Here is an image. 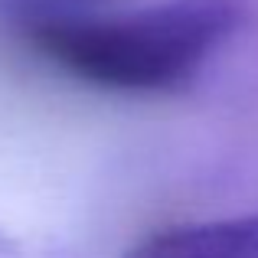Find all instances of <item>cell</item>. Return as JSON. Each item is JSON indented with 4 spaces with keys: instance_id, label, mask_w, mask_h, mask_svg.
<instances>
[{
    "instance_id": "cell-2",
    "label": "cell",
    "mask_w": 258,
    "mask_h": 258,
    "mask_svg": "<svg viewBox=\"0 0 258 258\" xmlns=\"http://www.w3.org/2000/svg\"><path fill=\"white\" fill-rule=\"evenodd\" d=\"M124 258H258V213L164 229Z\"/></svg>"
},
{
    "instance_id": "cell-1",
    "label": "cell",
    "mask_w": 258,
    "mask_h": 258,
    "mask_svg": "<svg viewBox=\"0 0 258 258\" xmlns=\"http://www.w3.org/2000/svg\"><path fill=\"white\" fill-rule=\"evenodd\" d=\"M239 0H167L121 17H43L26 43L82 85L118 95H170L193 85L242 30Z\"/></svg>"
}]
</instances>
